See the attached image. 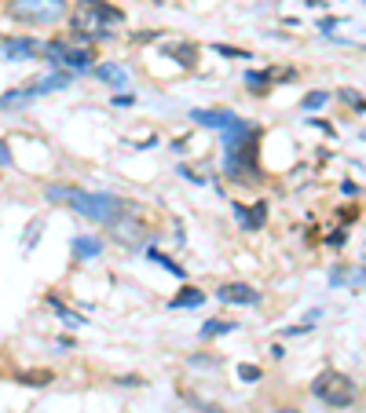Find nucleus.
<instances>
[{"label": "nucleus", "instance_id": "f257e3e1", "mask_svg": "<svg viewBox=\"0 0 366 413\" xmlns=\"http://www.w3.org/2000/svg\"><path fill=\"white\" fill-rule=\"evenodd\" d=\"M48 201H66L73 205V212L88 216L92 224H121L125 216H129L132 205L118 198V194H106V190H81V187H48L44 190Z\"/></svg>", "mask_w": 366, "mask_h": 413}, {"label": "nucleus", "instance_id": "f03ea898", "mask_svg": "<svg viewBox=\"0 0 366 413\" xmlns=\"http://www.w3.org/2000/svg\"><path fill=\"white\" fill-rule=\"evenodd\" d=\"M121 22H125V11L110 4V0H77L70 15V26L77 29V37H88V41L110 37V26H121Z\"/></svg>", "mask_w": 366, "mask_h": 413}, {"label": "nucleus", "instance_id": "7ed1b4c3", "mask_svg": "<svg viewBox=\"0 0 366 413\" xmlns=\"http://www.w3.org/2000/svg\"><path fill=\"white\" fill-rule=\"evenodd\" d=\"M260 129H253L246 139L224 147V176L238 183H257L260 180Z\"/></svg>", "mask_w": 366, "mask_h": 413}, {"label": "nucleus", "instance_id": "20e7f679", "mask_svg": "<svg viewBox=\"0 0 366 413\" xmlns=\"http://www.w3.org/2000/svg\"><path fill=\"white\" fill-rule=\"evenodd\" d=\"M311 395L323 399L326 406H333V410H344V406H352L359 399V384L341 370H323L311 380Z\"/></svg>", "mask_w": 366, "mask_h": 413}, {"label": "nucleus", "instance_id": "39448f33", "mask_svg": "<svg viewBox=\"0 0 366 413\" xmlns=\"http://www.w3.org/2000/svg\"><path fill=\"white\" fill-rule=\"evenodd\" d=\"M41 55L52 62V66H70L77 73H88L95 66V52H92V44H70V41H44L41 44Z\"/></svg>", "mask_w": 366, "mask_h": 413}, {"label": "nucleus", "instance_id": "423d86ee", "mask_svg": "<svg viewBox=\"0 0 366 413\" xmlns=\"http://www.w3.org/2000/svg\"><path fill=\"white\" fill-rule=\"evenodd\" d=\"M8 15L22 26H55L66 15V0H11Z\"/></svg>", "mask_w": 366, "mask_h": 413}, {"label": "nucleus", "instance_id": "0eeeda50", "mask_svg": "<svg viewBox=\"0 0 366 413\" xmlns=\"http://www.w3.org/2000/svg\"><path fill=\"white\" fill-rule=\"evenodd\" d=\"M41 55V44L34 37H0V59L4 62H34Z\"/></svg>", "mask_w": 366, "mask_h": 413}, {"label": "nucleus", "instance_id": "6e6552de", "mask_svg": "<svg viewBox=\"0 0 366 413\" xmlns=\"http://www.w3.org/2000/svg\"><path fill=\"white\" fill-rule=\"evenodd\" d=\"M216 300H224V304H238V307H257L260 304V293L253 289L249 282H224L216 289Z\"/></svg>", "mask_w": 366, "mask_h": 413}, {"label": "nucleus", "instance_id": "1a4fd4ad", "mask_svg": "<svg viewBox=\"0 0 366 413\" xmlns=\"http://www.w3.org/2000/svg\"><path fill=\"white\" fill-rule=\"evenodd\" d=\"M190 121L202 124V129L224 132V129H231V124L238 121V114H234V110H190Z\"/></svg>", "mask_w": 366, "mask_h": 413}, {"label": "nucleus", "instance_id": "9d476101", "mask_svg": "<svg viewBox=\"0 0 366 413\" xmlns=\"http://www.w3.org/2000/svg\"><path fill=\"white\" fill-rule=\"evenodd\" d=\"M92 77L103 81V85H110V88H129V70L118 66V62H95Z\"/></svg>", "mask_w": 366, "mask_h": 413}, {"label": "nucleus", "instance_id": "9b49d317", "mask_svg": "<svg viewBox=\"0 0 366 413\" xmlns=\"http://www.w3.org/2000/svg\"><path fill=\"white\" fill-rule=\"evenodd\" d=\"M70 252H73L77 263H88L95 256H103V242H99V238H88V234H77L70 242Z\"/></svg>", "mask_w": 366, "mask_h": 413}, {"label": "nucleus", "instance_id": "f8f14e48", "mask_svg": "<svg viewBox=\"0 0 366 413\" xmlns=\"http://www.w3.org/2000/svg\"><path fill=\"white\" fill-rule=\"evenodd\" d=\"M165 55L176 62L180 70H195L198 66V44H187V41H180V44H169L165 48Z\"/></svg>", "mask_w": 366, "mask_h": 413}, {"label": "nucleus", "instance_id": "ddd939ff", "mask_svg": "<svg viewBox=\"0 0 366 413\" xmlns=\"http://www.w3.org/2000/svg\"><path fill=\"white\" fill-rule=\"evenodd\" d=\"M70 81H73V77L59 70V73H48V77H41L37 85H26V88L34 92V95H48V92H62V88H70Z\"/></svg>", "mask_w": 366, "mask_h": 413}, {"label": "nucleus", "instance_id": "4468645a", "mask_svg": "<svg viewBox=\"0 0 366 413\" xmlns=\"http://www.w3.org/2000/svg\"><path fill=\"white\" fill-rule=\"evenodd\" d=\"M48 307H52L55 314H59V319L62 322H66L70 329H81V326H88V319H85V314H77V311H70L66 304H62V300L55 296V293H48Z\"/></svg>", "mask_w": 366, "mask_h": 413}, {"label": "nucleus", "instance_id": "2eb2a0df", "mask_svg": "<svg viewBox=\"0 0 366 413\" xmlns=\"http://www.w3.org/2000/svg\"><path fill=\"white\" fill-rule=\"evenodd\" d=\"M202 304H205V293L195 289V285H187L183 293H176V296L169 300V307H172V311H190V307H202Z\"/></svg>", "mask_w": 366, "mask_h": 413}, {"label": "nucleus", "instance_id": "dca6fc26", "mask_svg": "<svg viewBox=\"0 0 366 413\" xmlns=\"http://www.w3.org/2000/svg\"><path fill=\"white\" fill-rule=\"evenodd\" d=\"M34 99H37V95L22 85V88H15V92H4V95H0V110H22V106H29Z\"/></svg>", "mask_w": 366, "mask_h": 413}, {"label": "nucleus", "instance_id": "f3484780", "mask_svg": "<svg viewBox=\"0 0 366 413\" xmlns=\"http://www.w3.org/2000/svg\"><path fill=\"white\" fill-rule=\"evenodd\" d=\"M227 333H238V322H227V319H209L202 329H198V337L202 340H213V337H227Z\"/></svg>", "mask_w": 366, "mask_h": 413}, {"label": "nucleus", "instance_id": "a211bd4d", "mask_svg": "<svg viewBox=\"0 0 366 413\" xmlns=\"http://www.w3.org/2000/svg\"><path fill=\"white\" fill-rule=\"evenodd\" d=\"M272 70H249L246 73V88L253 92V95H267V92H272Z\"/></svg>", "mask_w": 366, "mask_h": 413}, {"label": "nucleus", "instance_id": "6ab92c4d", "mask_svg": "<svg viewBox=\"0 0 366 413\" xmlns=\"http://www.w3.org/2000/svg\"><path fill=\"white\" fill-rule=\"evenodd\" d=\"M52 380H55L52 370H29V373H19V384H26V388H48Z\"/></svg>", "mask_w": 366, "mask_h": 413}, {"label": "nucleus", "instance_id": "aec40b11", "mask_svg": "<svg viewBox=\"0 0 366 413\" xmlns=\"http://www.w3.org/2000/svg\"><path fill=\"white\" fill-rule=\"evenodd\" d=\"M147 256H150L154 263H162V267H165L169 275H176V278H187V271H183V267H180L176 260H172V256H165L162 249H154V245H150V249H147Z\"/></svg>", "mask_w": 366, "mask_h": 413}, {"label": "nucleus", "instance_id": "412c9836", "mask_svg": "<svg viewBox=\"0 0 366 413\" xmlns=\"http://www.w3.org/2000/svg\"><path fill=\"white\" fill-rule=\"evenodd\" d=\"M330 103V92H308L304 99H300V110H304V114H311V110H323Z\"/></svg>", "mask_w": 366, "mask_h": 413}, {"label": "nucleus", "instance_id": "4be33fe9", "mask_svg": "<svg viewBox=\"0 0 366 413\" xmlns=\"http://www.w3.org/2000/svg\"><path fill=\"white\" fill-rule=\"evenodd\" d=\"M238 377H242L246 384H257V380H264V370L253 366V362H242V366H238Z\"/></svg>", "mask_w": 366, "mask_h": 413}, {"label": "nucleus", "instance_id": "5701e85b", "mask_svg": "<svg viewBox=\"0 0 366 413\" xmlns=\"http://www.w3.org/2000/svg\"><path fill=\"white\" fill-rule=\"evenodd\" d=\"M213 52L216 55H224V59H253L246 48H231V44H213Z\"/></svg>", "mask_w": 366, "mask_h": 413}, {"label": "nucleus", "instance_id": "b1692460", "mask_svg": "<svg viewBox=\"0 0 366 413\" xmlns=\"http://www.w3.org/2000/svg\"><path fill=\"white\" fill-rule=\"evenodd\" d=\"M231 212L238 216V224H242V231H246V234H253V231H257V227H253V216H249V209H246V205H238V201H234V205H231Z\"/></svg>", "mask_w": 366, "mask_h": 413}, {"label": "nucleus", "instance_id": "393cba45", "mask_svg": "<svg viewBox=\"0 0 366 413\" xmlns=\"http://www.w3.org/2000/svg\"><path fill=\"white\" fill-rule=\"evenodd\" d=\"M41 227H44L41 219H34V224L26 227V238H22V245H26V249H37V242H41Z\"/></svg>", "mask_w": 366, "mask_h": 413}, {"label": "nucleus", "instance_id": "a878e982", "mask_svg": "<svg viewBox=\"0 0 366 413\" xmlns=\"http://www.w3.org/2000/svg\"><path fill=\"white\" fill-rule=\"evenodd\" d=\"M249 216H253V227H264V219H267V201H253V209H249Z\"/></svg>", "mask_w": 366, "mask_h": 413}, {"label": "nucleus", "instance_id": "bb28decb", "mask_svg": "<svg viewBox=\"0 0 366 413\" xmlns=\"http://www.w3.org/2000/svg\"><path fill=\"white\" fill-rule=\"evenodd\" d=\"M176 172H180V176H183L187 183H209V176H202V172H195V168H190V165H180Z\"/></svg>", "mask_w": 366, "mask_h": 413}, {"label": "nucleus", "instance_id": "cd10ccee", "mask_svg": "<svg viewBox=\"0 0 366 413\" xmlns=\"http://www.w3.org/2000/svg\"><path fill=\"white\" fill-rule=\"evenodd\" d=\"M341 99H344V103H352V106H356V114H363V99H359V92H356V88H344V92H341Z\"/></svg>", "mask_w": 366, "mask_h": 413}, {"label": "nucleus", "instance_id": "c85d7f7f", "mask_svg": "<svg viewBox=\"0 0 366 413\" xmlns=\"http://www.w3.org/2000/svg\"><path fill=\"white\" fill-rule=\"evenodd\" d=\"M344 242H348V231H344V227H341V231H333V234L326 238V245H330V249H344Z\"/></svg>", "mask_w": 366, "mask_h": 413}, {"label": "nucleus", "instance_id": "c756f323", "mask_svg": "<svg viewBox=\"0 0 366 413\" xmlns=\"http://www.w3.org/2000/svg\"><path fill=\"white\" fill-rule=\"evenodd\" d=\"M114 106H132L136 99H132V92H114V99H110Z\"/></svg>", "mask_w": 366, "mask_h": 413}, {"label": "nucleus", "instance_id": "7c9ffc66", "mask_svg": "<svg viewBox=\"0 0 366 413\" xmlns=\"http://www.w3.org/2000/svg\"><path fill=\"white\" fill-rule=\"evenodd\" d=\"M118 384H121V388H136V384H143V377L129 373V377H118Z\"/></svg>", "mask_w": 366, "mask_h": 413}, {"label": "nucleus", "instance_id": "2f4dec72", "mask_svg": "<svg viewBox=\"0 0 366 413\" xmlns=\"http://www.w3.org/2000/svg\"><path fill=\"white\" fill-rule=\"evenodd\" d=\"M341 26V19H333V15H330V19H319V29H323V34H330V29H337Z\"/></svg>", "mask_w": 366, "mask_h": 413}, {"label": "nucleus", "instance_id": "473e14b6", "mask_svg": "<svg viewBox=\"0 0 366 413\" xmlns=\"http://www.w3.org/2000/svg\"><path fill=\"white\" fill-rule=\"evenodd\" d=\"M341 190H344L348 198H359V183H352V180H344V183H341Z\"/></svg>", "mask_w": 366, "mask_h": 413}, {"label": "nucleus", "instance_id": "72a5a7b5", "mask_svg": "<svg viewBox=\"0 0 366 413\" xmlns=\"http://www.w3.org/2000/svg\"><path fill=\"white\" fill-rule=\"evenodd\" d=\"M341 219H344V224H348V219L356 224V219H359V209H356V205H352V209H341Z\"/></svg>", "mask_w": 366, "mask_h": 413}, {"label": "nucleus", "instance_id": "f704fd0d", "mask_svg": "<svg viewBox=\"0 0 366 413\" xmlns=\"http://www.w3.org/2000/svg\"><path fill=\"white\" fill-rule=\"evenodd\" d=\"M190 366H205V370H213V366H216V358H190Z\"/></svg>", "mask_w": 366, "mask_h": 413}, {"label": "nucleus", "instance_id": "c9c22d12", "mask_svg": "<svg viewBox=\"0 0 366 413\" xmlns=\"http://www.w3.org/2000/svg\"><path fill=\"white\" fill-rule=\"evenodd\" d=\"M0 165H4V168H8V165H11V150H8V147H4V143H0Z\"/></svg>", "mask_w": 366, "mask_h": 413}, {"label": "nucleus", "instance_id": "e433bc0d", "mask_svg": "<svg viewBox=\"0 0 366 413\" xmlns=\"http://www.w3.org/2000/svg\"><path fill=\"white\" fill-rule=\"evenodd\" d=\"M300 4H308V8H326V0H300Z\"/></svg>", "mask_w": 366, "mask_h": 413}, {"label": "nucleus", "instance_id": "4c0bfd02", "mask_svg": "<svg viewBox=\"0 0 366 413\" xmlns=\"http://www.w3.org/2000/svg\"><path fill=\"white\" fill-rule=\"evenodd\" d=\"M279 413H293V410H279Z\"/></svg>", "mask_w": 366, "mask_h": 413}]
</instances>
